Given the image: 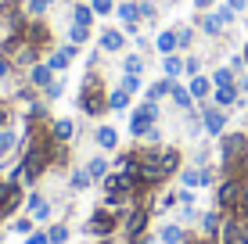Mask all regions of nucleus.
I'll use <instances>...</instances> for the list:
<instances>
[{
  "mask_svg": "<svg viewBox=\"0 0 248 244\" xmlns=\"http://www.w3.org/2000/svg\"><path fill=\"white\" fill-rule=\"evenodd\" d=\"M176 43H180V47H191V43H194V29H176Z\"/></svg>",
  "mask_w": 248,
  "mask_h": 244,
  "instance_id": "nucleus-36",
  "label": "nucleus"
},
{
  "mask_svg": "<svg viewBox=\"0 0 248 244\" xmlns=\"http://www.w3.org/2000/svg\"><path fill=\"white\" fill-rule=\"evenodd\" d=\"M11 69H15V61L7 54H0V79H7V75H11Z\"/></svg>",
  "mask_w": 248,
  "mask_h": 244,
  "instance_id": "nucleus-37",
  "label": "nucleus"
},
{
  "mask_svg": "<svg viewBox=\"0 0 248 244\" xmlns=\"http://www.w3.org/2000/svg\"><path fill=\"white\" fill-rule=\"evenodd\" d=\"M25 244H50V237H47V233H32Z\"/></svg>",
  "mask_w": 248,
  "mask_h": 244,
  "instance_id": "nucleus-44",
  "label": "nucleus"
},
{
  "mask_svg": "<svg viewBox=\"0 0 248 244\" xmlns=\"http://www.w3.org/2000/svg\"><path fill=\"white\" fill-rule=\"evenodd\" d=\"M198 69H202V61H198V57H187V61H184V72H187V75H202Z\"/></svg>",
  "mask_w": 248,
  "mask_h": 244,
  "instance_id": "nucleus-38",
  "label": "nucleus"
},
{
  "mask_svg": "<svg viewBox=\"0 0 248 244\" xmlns=\"http://www.w3.org/2000/svg\"><path fill=\"white\" fill-rule=\"evenodd\" d=\"M123 69L133 72V75H140V72H144V57H140V54H130V57L123 61Z\"/></svg>",
  "mask_w": 248,
  "mask_h": 244,
  "instance_id": "nucleus-32",
  "label": "nucleus"
},
{
  "mask_svg": "<svg viewBox=\"0 0 248 244\" xmlns=\"http://www.w3.org/2000/svg\"><path fill=\"white\" fill-rule=\"evenodd\" d=\"M202 126L209 137H223L227 133V108H216V104H205L202 100Z\"/></svg>",
  "mask_w": 248,
  "mask_h": 244,
  "instance_id": "nucleus-7",
  "label": "nucleus"
},
{
  "mask_svg": "<svg viewBox=\"0 0 248 244\" xmlns=\"http://www.w3.org/2000/svg\"><path fill=\"white\" fill-rule=\"evenodd\" d=\"M212 4H216V0H194V7H198V11H209Z\"/></svg>",
  "mask_w": 248,
  "mask_h": 244,
  "instance_id": "nucleus-46",
  "label": "nucleus"
},
{
  "mask_svg": "<svg viewBox=\"0 0 248 244\" xmlns=\"http://www.w3.org/2000/svg\"><path fill=\"white\" fill-rule=\"evenodd\" d=\"M90 180H93V176H90V169H87V165L72 172V187H76V190H87V187H90Z\"/></svg>",
  "mask_w": 248,
  "mask_h": 244,
  "instance_id": "nucleus-30",
  "label": "nucleus"
},
{
  "mask_svg": "<svg viewBox=\"0 0 248 244\" xmlns=\"http://www.w3.org/2000/svg\"><path fill=\"white\" fill-rule=\"evenodd\" d=\"M137 162H140V183H144V187H162V183L169 180L166 165H162V147L137 151Z\"/></svg>",
  "mask_w": 248,
  "mask_h": 244,
  "instance_id": "nucleus-3",
  "label": "nucleus"
},
{
  "mask_svg": "<svg viewBox=\"0 0 248 244\" xmlns=\"http://www.w3.org/2000/svg\"><path fill=\"white\" fill-rule=\"evenodd\" d=\"M72 22H76V25H90V22H93V7H90V4H76V7H72Z\"/></svg>",
  "mask_w": 248,
  "mask_h": 244,
  "instance_id": "nucleus-25",
  "label": "nucleus"
},
{
  "mask_svg": "<svg viewBox=\"0 0 248 244\" xmlns=\"http://www.w3.org/2000/svg\"><path fill=\"white\" fill-rule=\"evenodd\" d=\"M237 94L248 97V75H237Z\"/></svg>",
  "mask_w": 248,
  "mask_h": 244,
  "instance_id": "nucleus-43",
  "label": "nucleus"
},
{
  "mask_svg": "<svg viewBox=\"0 0 248 244\" xmlns=\"http://www.w3.org/2000/svg\"><path fill=\"white\" fill-rule=\"evenodd\" d=\"M15 230H18V233H32V219H18V223H15Z\"/></svg>",
  "mask_w": 248,
  "mask_h": 244,
  "instance_id": "nucleus-41",
  "label": "nucleus"
},
{
  "mask_svg": "<svg viewBox=\"0 0 248 244\" xmlns=\"http://www.w3.org/2000/svg\"><path fill=\"white\" fill-rule=\"evenodd\" d=\"M241 57H245V69H248V43L241 47Z\"/></svg>",
  "mask_w": 248,
  "mask_h": 244,
  "instance_id": "nucleus-48",
  "label": "nucleus"
},
{
  "mask_svg": "<svg viewBox=\"0 0 248 244\" xmlns=\"http://www.w3.org/2000/svg\"><path fill=\"white\" fill-rule=\"evenodd\" d=\"M216 205H219V212H237V205H241V176H223V183L216 187Z\"/></svg>",
  "mask_w": 248,
  "mask_h": 244,
  "instance_id": "nucleus-4",
  "label": "nucleus"
},
{
  "mask_svg": "<svg viewBox=\"0 0 248 244\" xmlns=\"http://www.w3.org/2000/svg\"><path fill=\"white\" fill-rule=\"evenodd\" d=\"M79 108H83V115H90V119H97V115L108 112V94H105V83H101L97 72H90L87 79H83V86H79Z\"/></svg>",
  "mask_w": 248,
  "mask_h": 244,
  "instance_id": "nucleus-2",
  "label": "nucleus"
},
{
  "mask_svg": "<svg viewBox=\"0 0 248 244\" xmlns=\"http://www.w3.org/2000/svg\"><path fill=\"white\" fill-rule=\"evenodd\" d=\"M4 43H7V36H4V32H0V50H4Z\"/></svg>",
  "mask_w": 248,
  "mask_h": 244,
  "instance_id": "nucleus-50",
  "label": "nucleus"
},
{
  "mask_svg": "<svg viewBox=\"0 0 248 244\" xmlns=\"http://www.w3.org/2000/svg\"><path fill=\"white\" fill-rule=\"evenodd\" d=\"M216 14H219V18H223V25H230V22H234V14H237V11H230V7H219Z\"/></svg>",
  "mask_w": 248,
  "mask_h": 244,
  "instance_id": "nucleus-40",
  "label": "nucleus"
},
{
  "mask_svg": "<svg viewBox=\"0 0 248 244\" xmlns=\"http://www.w3.org/2000/svg\"><path fill=\"white\" fill-rule=\"evenodd\" d=\"M155 47H158V54H176V29H166V32H158V40H155Z\"/></svg>",
  "mask_w": 248,
  "mask_h": 244,
  "instance_id": "nucleus-15",
  "label": "nucleus"
},
{
  "mask_svg": "<svg viewBox=\"0 0 248 244\" xmlns=\"http://www.w3.org/2000/svg\"><path fill=\"white\" fill-rule=\"evenodd\" d=\"M162 72H166V79H176V75H184V57L166 54V61H162Z\"/></svg>",
  "mask_w": 248,
  "mask_h": 244,
  "instance_id": "nucleus-19",
  "label": "nucleus"
},
{
  "mask_svg": "<svg viewBox=\"0 0 248 244\" xmlns=\"http://www.w3.org/2000/svg\"><path fill=\"white\" fill-rule=\"evenodd\" d=\"M148 215H151V208H130V219H126V237H130V244L140 241L144 226H148Z\"/></svg>",
  "mask_w": 248,
  "mask_h": 244,
  "instance_id": "nucleus-8",
  "label": "nucleus"
},
{
  "mask_svg": "<svg viewBox=\"0 0 248 244\" xmlns=\"http://www.w3.org/2000/svg\"><path fill=\"white\" fill-rule=\"evenodd\" d=\"M227 7H230V11H245L248 0H227Z\"/></svg>",
  "mask_w": 248,
  "mask_h": 244,
  "instance_id": "nucleus-45",
  "label": "nucleus"
},
{
  "mask_svg": "<svg viewBox=\"0 0 248 244\" xmlns=\"http://www.w3.org/2000/svg\"><path fill=\"white\" fill-rule=\"evenodd\" d=\"M11 147H18V133H15V129H7V126H4V129H0V158H4Z\"/></svg>",
  "mask_w": 248,
  "mask_h": 244,
  "instance_id": "nucleus-24",
  "label": "nucleus"
},
{
  "mask_svg": "<svg viewBox=\"0 0 248 244\" xmlns=\"http://www.w3.org/2000/svg\"><path fill=\"white\" fill-rule=\"evenodd\" d=\"M234 83H237V72H234V69H227V65L212 72V86H234Z\"/></svg>",
  "mask_w": 248,
  "mask_h": 244,
  "instance_id": "nucleus-20",
  "label": "nucleus"
},
{
  "mask_svg": "<svg viewBox=\"0 0 248 244\" xmlns=\"http://www.w3.org/2000/svg\"><path fill=\"white\" fill-rule=\"evenodd\" d=\"M72 133H76V126L68 122V119H58L54 126H50V137H54V140H68Z\"/></svg>",
  "mask_w": 248,
  "mask_h": 244,
  "instance_id": "nucleus-23",
  "label": "nucleus"
},
{
  "mask_svg": "<svg viewBox=\"0 0 248 244\" xmlns=\"http://www.w3.org/2000/svg\"><path fill=\"white\" fill-rule=\"evenodd\" d=\"M219 158H223V176H241L248 169V133H223Z\"/></svg>",
  "mask_w": 248,
  "mask_h": 244,
  "instance_id": "nucleus-1",
  "label": "nucleus"
},
{
  "mask_svg": "<svg viewBox=\"0 0 248 244\" xmlns=\"http://www.w3.org/2000/svg\"><path fill=\"white\" fill-rule=\"evenodd\" d=\"M47 237H50V244H65V241H68V226H65V223L50 226V230H47Z\"/></svg>",
  "mask_w": 248,
  "mask_h": 244,
  "instance_id": "nucleus-31",
  "label": "nucleus"
},
{
  "mask_svg": "<svg viewBox=\"0 0 248 244\" xmlns=\"http://www.w3.org/2000/svg\"><path fill=\"white\" fill-rule=\"evenodd\" d=\"M90 7H93V14H112V0H90Z\"/></svg>",
  "mask_w": 248,
  "mask_h": 244,
  "instance_id": "nucleus-35",
  "label": "nucleus"
},
{
  "mask_svg": "<svg viewBox=\"0 0 248 244\" xmlns=\"http://www.w3.org/2000/svg\"><path fill=\"white\" fill-rule=\"evenodd\" d=\"M187 90H191V97L202 104V100H209V97H212V90H216V86H212V79H209V75H191Z\"/></svg>",
  "mask_w": 248,
  "mask_h": 244,
  "instance_id": "nucleus-9",
  "label": "nucleus"
},
{
  "mask_svg": "<svg viewBox=\"0 0 248 244\" xmlns=\"http://www.w3.org/2000/svg\"><path fill=\"white\" fill-rule=\"evenodd\" d=\"M140 18H155V4H148V0H140Z\"/></svg>",
  "mask_w": 248,
  "mask_h": 244,
  "instance_id": "nucleus-39",
  "label": "nucleus"
},
{
  "mask_svg": "<svg viewBox=\"0 0 248 244\" xmlns=\"http://www.w3.org/2000/svg\"><path fill=\"white\" fill-rule=\"evenodd\" d=\"M212 104H216V108H234V104H241L237 83H234V86H216V90H212Z\"/></svg>",
  "mask_w": 248,
  "mask_h": 244,
  "instance_id": "nucleus-10",
  "label": "nucleus"
},
{
  "mask_svg": "<svg viewBox=\"0 0 248 244\" xmlns=\"http://www.w3.org/2000/svg\"><path fill=\"white\" fill-rule=\"evenodd\" d=\"M4 14H7V4H4V0H0V18H4Z\"/></svg>",
  "mask_w": 248,
  "mask_h": 244,
  "instance_id": "nucleus-49",
  "label": "nucleus"
},
{
  "mask_svg": "<svg viewBox=\"0 0 248 244\" xmlns=\"http://www.w3.org/2000/svg\"><path fill=\"white\" fill-rule=\"evenodd\" d=\"M44 94H47L50 100H54V97H62V83H50V86L44 90Z\"/></svg>",
  "mask_w": 248,
  "mask_h": 244,
  "instance_id": "nucleus-42",
  "label": "nucleus"
},
{
  "mask_svg": "<svg viewBox=\"0 0 248 244\" xmlns=\"http://www.w3.org/2000/svg\"><path fill=\"white\" fill-rule=\"evenodd\" d=\"M29 83H32V86H44V90H47L50 83H54V69H50L47 61H44V65L36 61V65H32V72H29Z\"/></svg>",
  "mask_w": 248,
  "mask_h": 244,
  "instance_id": "nucleus-11",
  "label": "nucleus"
},
{
  "mask_svg": "<svg viewBox=\"0 0 248 244\" xmlns=\"http://www.w3.org/2000/svg\"><path fill=\"white\" fill-rule=\"evenodd\" d=\"M65 4H76V0H65Z\"/></svg>",
  "mask_w": 248,
  "mask_h": 244,
  "instance_id": "nucleus-51",
  "label": "nucleus"
},
{
  "mask_svg": "<svg viewBox=\"0 0 248 244\" xmlns=\"http://www.w3.org/2000/svg\"><path fill=\"white\" fill-rule=\"evenodd\" d=\"M115 144H119V133L112 129V126H101L97 129V147L101 151H115Z\"/></svg>",
  "mask_w": 248,
  "mask_h": 244,
  "instance_id": "nucleus-18",
  "label": "nucleus"
},
{
  "mask_svg": "<svg viewBox=\"0 0 248 244\" xmlns=\"http://www.w3.org/2000/svg\"><path fill=\"white\" fill-rule=\"evenodd\" d=\"M50 4H54V0H29V4H25V11H29L32 18H40V14H44Z\"/></svg>",
  "mask_w": 248,
  "mask_h": 244,
  "instance_id": "nucleus-33",
  "label": "nucleus"
},
{
  "mask_svg": "<svg viewBox=\"0 0 248 244\" xmlns=\"http://www.w3.org/2000/svg\"><path fill=\"white\" fill-rule=\"evenodd\" d=\"M184 244H212V241H205V237H191V241H184Z\"/></svg>",
  "mask_w": 248,
  "mask_h": 244,
  "instance_id": "nucleus-47",
  "label": "nucleus"
},
{
  "mask_svg": "<svg viewBox=\"0 0 248 244\" xmlns=\"http://www.w3.org/2000/svg\"><path fill=\"white\" fill-rule=\"evenodd\" d=\"M68 40H72L76 47H83V43L90 40V25H76V22H72V29H68Z\"/></svg>",
  "mask_w": 248,
  "mask_h": 244,
  "instance_id": "nucleus-28",
  "label": "nucleus"
},
{
  "mask_svg": "<svg viewBox=\"0 0 248 244\" xmlns=\"http://www.w3.org/2000/svg\"><path fill=\"white\" fill-rule=\"evenodd\" d=\"M155 122H158V104L155 100H144V104L133 112V119H130V133L133 137H148V133L155 129Z\"/></svg>",
  "mask_w": 248,
  "mask_h": 244,
  "instance_id": "nucleus-5",
  "label": "nucleus"
},
{
  "mask_svg": "<svg viewBox=\"0 0 248 244\" xmlns=\"http://www.w3.org/2000/svg\"><path fill=\"white\" fill-rule=\"evenodd\" d=\"M101 244H108V241H101Z\"/></svg>",
  "mask_w": 248,
  "mask_h": 244,
  "instance_id": "nucleus-52",
  "label": "nucleus"
},
{
  "mask_svg": "<svg viewBox=\"0 0 248 244\" xmlns=\"http://www.w3.org/2000/svg\"><path fill=\"white\" fill-rule=\"evenodd\" d=\"M115 223H119V212L115 208H108V205H101L97 212L90 215V223H87V230L93 233V237H112V230H115Z\"/></svg>",
  "mask_w": 248,
  "mask_h": 244,
  "instance_id": "nucleus-6",
  "label": "nucleus"
},
{
  "mask_svg": "<svg viewBox=\"0 0 248 244\" xmlns=\"http://www.w3.org/2000/svg\"><path fill=\"white\" fill-rule=\"evenodd\" d=\"M198 25H202V32H209V36H219V32L227 29V25H223V18H219L216 11H212V14H202V18H198Z\"/></svg>",
  "mask_w": 248,
  "mask_h": 244,
  "instance_id": "nucleus-14",
  "label": "nucleus"
},
{
  "mask_svg": "<svg viewBox=\"0 0 248 244\" xmlns=\"http://www.w3.org/2000/svg\"><path fill=\"white\" fill-rule=\"evenodd\" d=\"M219 223H223V212H219V208H216V212H205V215H202V230H205V237H212V241H216Z\"/></svg>",
  "mask_w": 248,
  "mask_h": 244,
  "instance_id": "nucleus-13",
  "label": "nucleus"
},
{
  "mask_svg": "<svg viewBox=\"0 0 248 244\" xmlns=\"http://www.w3.org/2000/svg\"><path fill=\"white\" fill-rule=\"evenodd\" d=\"M158 241H162V244H184V226H180V223H169V226H162Z\"/></svg>",
  "mask_w": 248,
  "mask_h": 244,
  "instance_id": "nucleus-17",
  "label": "nucleus"
},
{
  "mask_svg": "<svg viewBox=\"0 0 248 244\" xmlns=\"http://www.w3.org/2000/svg\"><path fill=\"white\" fill-rule=\"evenodd\" d=\"M87 169H90L93 180H105V176L112 172V169H108V158H90V165H87Z\"/></svg>",
  "mask_w": 248,
  "mask_h": 244,
  "instance_id": "nucleus-29",
  "label": "nucleus"
},
{
  "mask_svg": "<svg viewBox=\"0 0 248 244\" xmlns=\"http://www.w3.org/2000/svg\"><path fill=\"white\" fill-rule=\"evenodd\" d=\"M119 18H123L126 25H137V22H140V4H137V0H126V4H119Z\"/></svg>",
  "mask_w": 248,
  "mask_h": 244,
  "instance_id": "nucleus-16",
  "label": "nucleus"
},
{
  "mask_svg": "<svg viewBox=\"0 0 248 244\" xmlns=\"http://www.w3.org/2000/svg\"><path fill=\"white\" fill-rule=\"evenodd\" d=\"M173 83H176V79H158L155 86H148V100H162L169 90H173Z\"/></svg>",
  "mask_w": 248,
  "mask_h": 244,
  "instance_id": "nucleus-26",
  "label": "nucleus"
},
{
  "mask_svg": "<svg viewBox=\"0 0 248 244\" xmlns=\"http://www.w3.org/2000/svg\"><path fill=\"white\" fill-rule=\"evenodd\" d=\"M29 212H32V219H47L50 208H47V201L40 198V194H32V198H29Z\"/></svg>",
  "mask_w": 248,
  "mask_h": 244,
  "instance_id": "nucleus-27",
  "label": "nucleus"
},
{
  "mask_svg": "<svg viewBox=\"0 0 248 244\" xmlns=\"http://www.w3.org/2000/svg\"><path fill=\"white\" fill-rule=\"evenodd\" d=\"M123 90H126V94H137V90H140V75L126 72V75H123Z\"/></svg>",
  "mask_w": 248,
  "mask_h": 244,
  "instance_id": "nucleus-34",
  "label": "nucleus"
},
{
  "mask_svg": "<svg viewBox=\"0 0 248 244\" xmlns=\"http://www.w3.org/2000/svg\"><path fill=\"white\" fill-rule=\"evenodd\" d=\"M108 108H112V112H123V108H130V94H126L123 86L112 90V94H108Z\"/></svg>",
  "mask_w": 248,
  "mask_h": 244,
  "instance_id": "nucleus-22",
  "label": "nucleus"
},
{
  "mask_svg": "<svg viewBox=\"0 0 248 244\" xmlns=\"http://www.w3.org/2000/svg\"><path fill=\"white\" fill-rule=\"evenodd\" d=\"M123 43H126V36L119 29H105V32H101V50H108V54L123 50Z\"/></svg>",
  "mask_w": 248,
  "mask_h": 244,
  "instance_id": "nucleus-12",
  "label": "nucleus"
},
{
  "mask_svg": "<svg viewBox=\"0 0 248 244\" xmlns=\"http://www.w3.org/2000/svg\"><path fill=\"white\" fill-rule=\"evenodd\" d=\"M169 94H173V104H176V108H191V104H194L191 90L180 86V83H173V90H169Z\"/></svg>",
  "mask_w": 248,
  "mask_h": 244,
  "instance_id": "nucleus-21",
  "label": "nucleus"
}]
</instances>
